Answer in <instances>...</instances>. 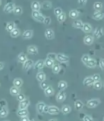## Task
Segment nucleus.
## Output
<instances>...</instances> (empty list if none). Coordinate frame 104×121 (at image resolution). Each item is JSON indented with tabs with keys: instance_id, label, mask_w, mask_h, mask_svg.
I'll return each mask as SVG.
<instances>
[{
	"instance_id": "c85d7f7f",
	"label": "nucleus",
	"mask_w": 104,
	"mask_h": 121,
	"mask_svg": "<svg viewBox=\"0 0 104 121\" xmlns=\"http://www.w3.org/2000/svg\"><path fill=\"white\" fill-rule=\"evenodd\" d=\"M18 59L19 62L22 63H24L27 60L26 55L23 53H21L19 54L18 56Z\"/></svg>"
},
{
	"instance_id": "6ab92c4d",
	"label": "nucleus",
	"mask_w": 104,
	"mask_h": 121,
	"mask_svg": "<svg viewBox=\"0 0 104 121\" xmlns=\"http://www.w3.org/2000/svg\"><path fill=\"white\" fill-rule=\"evenodd\" d=\"M93 37L89 35L86 36L84 39V43L86 45H91L93 42Z\"/></svg>"
},
{
	"instance_id": "4be33fe9",
	"label": "nucleus",
	"mask_w": 104,
	"mask_h": 121,
	"mask_svg": "<svg viewBox=\"0 0 104 121\" xmlns=\"http://www.w3.org/2000/svg\"><path fill=\"white\" fill-rule=\"evenodd\" d=\"M44 92L47 96H50L54 95V90L51 86H48L44 90Z\"/></svg>"
},
{
	"instance_id": "2f4dec72",
	"label": "nucleus",
	"mask_w": 104,
	"mask_h": 121,
	"mask_svg": "<svg viewBox=\"0 0 104 121\" xmlns=\"http://www.w3.org/2000/svg\"><path fill=\"white\" fill-rule=\"evenodd\" d=\"M72 110L71 107L68 105H65L63 106L61 108V112L64 115H66L70 113Z\"/></svg>"
},
{
	"instance_id": "cd10ccee",
	"label": "nucleus",
	"mask_w": 104,
	"mask_h": 121,
	"mask_svg": "<svg viewBox=\"0 0 104 121\" xmlns=\"http://www.w3.org/2000/svg\"><path fill=\"white\" fill-rule=\"evenodd\" d=\"M10 92L11 95L14 96H17L18 94L20 93V91L19 90V88L13 86L11 87L10 90Z\"/></svg>"
},
{
	"instance_id": "7ed1b4c3",
	"label": "nucleus",
	"mask_w": 104,
	"mask_h": 121,
	"mask_svg": "<svg viewBox=\"0 0 104 121\" xmlns=\"http://www.w3.org/2000/svg\"><path fill=\"white\" fill-rule=\"evenodd\" d=\"M15 7V4L13 3H9L5 6L4 8V11L6 13H10L13 11Z\"/></svg>"
},
{
	"instance_id": "ea45409f",
	"label": "nucleus",
	"mask_w": 104,
	"mask_h": 121,
	"mask_svg": "<svg viewBox=\"0 0 104 121\" xmlns=\"http://www.w3.org/2000/svg\"><path fill=\"white\" fill-rule=\"evenodd\" d=\"M13 12L15 15H20L23 12L22 8L20 6H15Z\"/></svg>"
},
{
	"instance_id": "f257e3e1",
	"label": "nucleus",
	"mask_w": 104,
	"mask_h": 121,
	"mask_svg": "<svg viewBox=\"0 0 104 121\" xmlns=\"http://www.w3.org/2000/svg\"><path fill=\"white\" fill-rule=\"evenodd\" d=\"M32 18L35 19V21L39 22L41 23H43L45 19V17L38 11H32Z\"/></svg>"
},
{
	"instance_id": "de8ad7c7",
	"label": "nucleus",
	"mask_w": 104,
	"mask_h": 121,
	"mask_svg": "<svg viewBox=\"0 0 104 121\" xmlns=\"http://www.w3.org/2000/svg\"><path fill=\"white\" fill-rule=\"evenodd\" d=\"M40 86L41 87V88L43 90H45L46 88H47V87L48 86L47 83L45 81H44L43 82H41L40 83Z\"/></svg>"
},
{
	"instance_id": "5fc2aeb1",
	"label": "nucleus",
	"mask_w": 104,
	"mask_h": 121,
	"mask_svg": "<svg viewBox=\"0 0 104 121\" xmlns=\"http://www.w3.org/2000/svg\"><path fill=\"white\" fill-rule=\"evenodd\" d=\"M48 108H49V106L47 105H45L43 109V112L47 113L48 112Z\"/></svg>"
},
{
	"instance_id": "aec40b11",
	"label": "nucleus",
	"mask_w": 104,
	"mask_h": 121,
	"mask_svg": "<svg viewBox=\"0 0 104 121\" xmlns=\"http://www.w3.org/2000/svg\"><path fill=\"white\" fill-rule=\"evenodd\" d=\"M86 65L89 68H94L96 67L97 62L96 60L90 58Z\"/></svg>"
},
{
	"instance_id": "39448f33",
	"label": "nucleus",
	"mask_w": 104,
	"mask_h": 121,
	"mask_svg": "<svg viewBox=\"0 0 104 121\" xmlns=\"http://www.w3.org/2000/svg\"><path fill=\"white\" fill-rule=\"evenodd\" d=\"M56 59L61 63H67L69 60V58L68 57L60 53L57 54Z\"/></svg>"
},
{
	"instance_id": "72a5a7b5",
	"label": "nucleus",
	"mask_w": 104,
	"mask_h": 121,
	"mask_svg": "<svg viewBox=\"0 0 104 121\" xmlns=\"http://www.w3.org/2000/svg\"><path fill=\"white\" fill-rule=\"evenodd\" d=\"M57 17V20L59 21V23L60 24L64 22L66 19V14L64 12L61 13L59 15V16Z\"/></svg>"
},
{
	"instance_id": "9b49d317",
	"label": "nucleus",
	"mask_w": 104,
	"mask_h": 121,
	"mask_svg": "<svg viewBox=\"0 0 104 121\" xmlns=\"http://www.w3.org/2000/svg\"><path fill=\"white\" fill-rule=\"evenodd\" d=\"M31 8L32 11H39L41 8V5L37 1H34L31 4Z\"/></svg>"
},
{
	"instance_id": "f03ea898",
	"label": "nucleus",
	"mask_w": 104,
	"mask_h": 121,
	"mask_svg": "<svg viewBox=\"0 0 104 121\" xmlns=\"http://www.w3.org/2000/svg\"><path fill=\"white\" fill-rule=\"evenodd\" d=\"M101 102L99 99H93L88 100L87 103V106L89 108H94L99 105Z\"/></svg>"
},
{
	"instance_id": "f8f14e48",
	"label": "nucleus",
	"mask_w": 104,
	"mask_h": 121,
	"mask_svg": "<svg viewBox=\"0 0 104 121\" xmlns=\"http://www.w3.org/2000/svg\"><path fill=\"white\" fill-rule=\"evenodd\" d=\"M44 65H45L44 61L39 60L37 61L36 63H35L34 68L35 69L40 70L44 68Z\"/></svg>"
},
{
	"instance_id": "4468645a",
	"label": "nucleus",
	"mask_w": 104,
	"mask_h": 121,
	"mask_svg": "<svg viewBox=\"0 0 104 121\" xmlns=\"http://www.w3.org/2000/svg\"><path fill=\"white\" fill-rule=\"evenodd\" d=\"M27 51L28 53L31 54H33V55H36L38 53L37 48H36L35 46H33V45L30 46L28 47L27 49Z\"/></svg>"
},
{
	"instance_id": "dca6fc26",
	"label": "nucleus",
	"mask_w": 104,
	"mask_h": 121,
	"mask_svg": "<svg viewBox=\"0 0 104 121\" xmlns=\"http://www.w3.org/2000/svg\"><path fill=\"white\" fill-rule=\"evenodd\" d=\"M81 29L82 30L86 33H90L92 30V27L91 25L88 23H84L83 24L82 27Z\"/></svg>"
},
{
	"instance_id": "e433bc0d",
	"label": "nucleus",
	"mask_w": 104,
	"mask_h": 121,
	"mask_svg": "<svg viewBox=\"0 0 104 121\" xmlns=\"http://www.w3.org/2000/svg\"><path fill=\"white\" fill-rule=\"evenodd\" d=\"M44 63H45V65L49 68H52V67L54 64V61L52 60H51L50 59L47 58L46 59L45 61H44Z\"/></svg>"
},
{
	"instance_id": "f3484780",
	"label": "nucleus",
	"mask_w": 104,
	"mask_h": 121,
	"mask_svg": "<svg viewBox=\"0 0 104 121\" xmlns=\"http://www.w3.org/2000/svg\"><path fill=\"white\" fill-rule=\"evenodd\" d=\"M94 80L91 77H88L86 78L83 81V84L85 86H89L93 84Z\"/></svg>"
},
{
	"instance_id": "393cba45",
	"label": "nucleus",
	"mask_w": 104,
	"mask_h": 121,
	"mask_svg": "<svg viewBox=\"0 0 104 121\" xmlns=\"http://www.w3.org/2000/svg\"><path fill=\"white\" fill-rule=\"evenodd\" d=\"M94 9L95 11H101L103 8V3L100 1H96L94 4Z\"/></svg>"
},
{
	"instance_id": "3c124183",
	"label": "nucleus",
	"mask_w": 104,
	"mask_h": 121,
	"mask_svg": "<svg viewBox=\"0 0 104 121\" xmlns=\"http://www.w3.org/2000/svg\"><path fill=\"white\" fill-rule=\"evenodd\" d=\"M83 121H93V119L90 116H85L83 118Z\"/></svg>"
},
{
	"instance_id": "603ef678",
	"label": "nucleus",
	"mask_w": 104,
	"mask_h": 121,
	"mask_svg": "<svg viewBox=\"0 0 104 121\" xmlns=\"http://www.w3.org/2000/svg\"><path fill=\"white\" fill-rule=\"evenodd\" d=\"M78 2L81 5H86L87 0H78Z\"/></svg>"
},
{
	"instance_id": "a878e982",
	"label": "nucleus",
	"mask_w": 104,
	"mask_h": 121,
	"mask_svg": "<svg viewBox=\"0 0 104 121\" xmlns=\"http://www.w3.org/2000/svg\"><path fill=\"white\" fill-rule=\"evenodd\" d=\"M36 78L37 80L40 82H43L45 79V75L44 72H40L37 73L36 76Z\"/></svg>"
},
{
	"instance_id": "37998d69",
	"label": "nucleus",
	"mask_w": 104,
	"mask_h": 121,
	"mask_svg": "<svg viewBox=\"0 0 104 121\" xmlns=\"http://www.w3.org/2000/svg\"><path fill=\"white\" fill-rule=\"evenodd\" d=\"M51 17H45L43 23L46 25H49L51 24Z\"/></svg>"
},
{
	"instance_id": "9d476101",
	"label": "nucleus",
	"mask_w": 104,
	"mask_h": 121,
	"mask_svg": "<svg viewBox=\"0 0 104 121\" xmlns=\"http://www.w3.org/2000/svg\"><path fill=\"white\" fill-rule=\"evenodd\" d=\"M60 112L59 108L55 106H50L48 108V113L51 115H57Z\"/></svg>"
},
{
	"instance_id": "6e6d98bb",
	"label": "nucleus",
	"mask_w": 104,
	"mask_h": 121,
	"mask_svg": "<svg viewBox=\"0 0 104 121\" xmlns=\"http://www.w3.org/2000/svg\"><path fill=\"white\" fill-rule=\"evenodd\" d=\"M4 67V64L2 62H0V70H2Z\"/></svg>"
},
{
	"instance_id": "58836bf2",
	"label": "nucleus",
	"mask_w": 104,
	"mask_h": 121,
	"mask_svg": "<svg viewBox=\"0 0 104 121\" xmlns=\"http://www.w3.org/2000/svg\"><path fill=\"white\" fill-rule=\"evenodd\" d=\"M52 72L54 73H58L60 71L61 67L58 63H54L53 66L52 67Z\"/></svg>"
},
{
	"instance_id": "1a4fd4ad",
	"label": "nucleus",
	"mask_w": 104,
	"mask_h": 121,
	"mask_svg": "<svg viewBox=\"0 0 104 121\" xmlns=\"http://www.w3.org/2000/svg\"><path fill=\"white\" fill-rule=\"evenodd\" d=\"M66 95L64 92L63 90H61V91L59 92L56 96V99L58 102L61 103L64 101Z\"/></svg>"
},
{
	"instance_id": "c756f323",
	"label": "nucleus",
	"mask_w": 104,
	"mask_h": 121,
	"mask_svg": "<svg viewBox=\"0 0 104 121\" xmlns=\"http://www.w3.org/2000/svg\"><path fill=\"white\" fill-rule=\"evenodd\" d=\"M45 105V103L43 102H40L37 103L36 105V108H37V112L38 113L42 114L43 113V109Z\"/></svg>"
},
{
	"instance_id": "20e7f679",
	"label": "nucleus",
	"mask_w": 104,
	"mask_h": 121,
	"mask_svg": "<svg viewBox=\"0 0 104 121\" xmlns=\"http://www.w3.org/2000/svg\"><path fill=\"white\" fill-rule=\"evenodd\" d=\"M104 14L101 11H95L92 16V18L95 20H100L104 18Z\"/></svg>"
},
{
	"instance_id": "6e6552de",
	"label": "nucleus",
	"mask_w": 104,
	"mask_h": 121,
	"mask_svg": "<svg viewBox=\"0 0 104 121\" xmlns=\"http://www.w3.org/2000/svg\"><path fill=\"white\" fill-rule=\"evenodd\" d=\"M45 36L47 39H53L54 37V32L51 29H47L45 31Z\"/></svg>"
},
{
	"instance_id": "7c9ffc66",
	"label": "nucleus",
	"mask_w": 104,
	"mask_h": 121,
	"mask_svg": "<svg viewBox=\"0 0 104 121\" xmlns=\"http://www.w3.org/2000/svg\"><path fill=\"white\" fill-rule=\"evenodd\" d=\"M15 28V24L14 22H10L8 23L6 27V30L8 32H11Z\"/></svg>"
},
{
	"instance_id": "412c9836",
	"label": "nucleus",
	"mask_w": 104,
	"mask_h": 121,
	"mask_svg": "<svg viewBox=\"0 0 104 121\" xmlns=\"http://www.w3.org/2000/svg\"><path fill=\"white\" fill-rule=\"evenodd\" d=\"M17 115L19 117H22L25 116H28V112L26 109H19L17 112Z\"/></svg>"
},
{
	"instance_id": "bb28decb",
	"label": "nucleus",
	"mask_w": 104,
	"mask_h": 121,
	"mask_svg": "<svg viewBox=\"0 0 104 121\" xmlns=\"http://www.w3.org/2000/svg\"><path fill=\"white\" fill-rule=\"evenodd\" d=\"M75 106L76 110H81L84 106V104L81 100H77L75 102Z\"/></svg>"
},
{
	"instance_id": "a19ab883",
	"label": "nucleus",
	"mask_w": 104,
	"mask_h": 121,
	"mask_svg": "<svg viewBox=\"0 0 104 121\" xmlns=\"http://www.w3.org/2000/svg\"><path fill=\"white\" fill-rule=\"evenodd\" d=\"M94 88L97 90H100L102 87V83L100 80L94 82Z\"/></svg>"
},
{
	"instance_id": "864d4df0",
	"label": "nucleus",
	"mask_w": 104,
	"mask_h": 121,
	"mask_svg": "<svg viewBox=\"0 0 104 121\" xmlns=\"http://www.w3.org/2000/svg\"><path fill=\"white\" fill-rule=\"evenodd\" d=\"M21 121H30L29 118L27 116H23L21 117Z\"/></svg>"
},
{
	"instance_id": "0eeeda50",
	"label": "nucleus",
	"mask_w": 104,
	"mask_h": 121,
	"mask_svg": "<svg viewBox=\"0 0 104 121\" xmlns=\"http://www.w3.org/2000/svg\"><path fill=\"white\" fill-rule=\"evenodd\" d=\"M33 61L31 60H27L25 62H24L23 63V69L26 70L27 71L28 70H29L30 68L32 67V66L33 64Z\"/></svg>"
},
{
	"instance_id": "ddd939ff",
	"label": "nucleus",
	"mask_w": 104,
	"mask_h": 121,
	"mask_svg": "<svg viewBox=\"0 0 104 121\" xmlns=\"http://www.w3.org/2000/svg\"><path fill=\"white\" fill-rule=\"evenodd\" d=\"M33 36V30H26L22 34V37L24 39H29L32 38Z\"/></svg>"
},
{
	"instance_id": "4c0bfd02",
	"label": "nucleus",
	"mask_w": 104,
	"mask_h": 121,
	"mask_svg": "<svg viewBox=\"0 0 104 121\" xmlns=\"http://www.w3.org/2000/svg\"><path fill=\"white\" fill-rule=\"evenodd\" d=\"M10 33H11V37H12L13 38H15V37H18L20 35V31L18 29L15 28L13 30H12L10 32Z\"/></svg>"
},
{
	"instance_id": "8fccbe9b",
	"label": "nucleus",
	"mask_w": 104,
	"mask_h": 121,
	"mask_svg": "<svg viewBox=\"0 0 104 121\" xmlns=\"http://www.w3.org/2000/svg\"><path fill=\"white\" fill-rule=\"evenodd\" d=\"M99 66L101 69V70H104V60L103 59H101L99 62Z\"/></svg>"
},
{
	"instance_id": "f704fd0d",
	"label": "nucleus",
	"mask_w": 104,
	"mask_h": 121,
	"mask_svg": "<svg viewBox=\"0 0 104 121\" xmlns=\"http://www.w3.org/2000/svg\"><path fill=\"white\" fill-rule=\"evenodd\" d=\"M83 23L80 20H77L73 22L72 24V26L76 28H82Z\"/></svg>"
},
{
	"instance_id": "a18cd8bd",
	"label": "nucleus",
	"mask_w": 104,
	"mask_h": 121,
	"mask_svg": "<svg viewBox=\"0 0 104 121\" xmlns=\"http://www.w3.org/2000/svg\"><path fill=\"white\" fill-rule=\"evenodd\" d=\"M89 58L90 57L88 55H87V54L84 55L81 58V60L83 62V63L86 64V63L88 62Z\"/></svg>"
},
{
	"instance_id": "a211bd4d",
	"label": "nucleus",
	"mask_w": 104,
	"mask_h": 121,
	"mask_svg": "<svg viewBox=\"0 0 104 121\" xmlns=\"http://www.w3.org/2000/svg\"><path fill=\"white\" fill-rule=\"evenodd\" d=\"M8 110L6 106H4L0 110V118H3L7 117L8 115Z\"/></svg>"
},
{
	"instance_id": "5701e85b",
	"label": "nucleus",
	"mask_w": 104,
	"mask_h": 121,
	"mask_svg": "<svg viewBox=\"0 0 104 121\" xmlns=\"http://www.w3.org/2000/svg\"><path fill=\"white\" fill-rule=\"evenodd\" d=\"M23 83V82L22 79L18 78H15L14 80V86L19 88L21 87Z\"/></svg>"
},
{
	"instance_id": "2eb2a0df",
	"label": "nucleus",
	"mask_w": 104,
	"mask_h": 121,
	"mask_svg": "<svg viewBox=\"0 0 104 121\" xmlns=\"http://www.w3.org/2000/svg\"><path fill=\"white\" fill-rule=\"evenodd\" d=\"M41 8L45 10H49L52 8V3L48 0L44 1L41 6Z\"/></svg>"
},
{
	"instance_id": "13d9d810",
	"label": "nucleus",
	"mask_w": 104,
	"mask_h": 121,
	"mask_svg": "<svg viewBox=\"0 0 104 121\" xmlns=\"http://www.w3.org/2000/svg\"><path fill=\"white\" fill-rule=\"evenodd\" d=\"M1 4V0H0V6Z\"/></svg>"
},
{
	"instance_id": "c03bdc74",
	"label": "nucleus",
	"mask_w": 104,
	"mask_h": 121,
	"mask_svg": "<svg viewBox=\"0 0 104 121\" xmlns=\"http://www.w3.org/2000/svg\"><path fill=\"white\" fill-rule=\"evenodd\" d=\"M62 10L60 8H56L54 9V13L56 16H59L61 13H62Z\"/></svg>"
},
{
	"instance_id": "49530a36",
	"label": "nucleus",
	"mask_w": 104,
	"mask_h": 121,
	"mask_svg": "<svg viewBox=\"0 0 104 121\" xmlns=\"http://www.w3.org/2000/svg\"><path fill=\"white\" fill-rule=\"evenodd\" d=\"M17 100L19 102H20L25 99V97L24 94L19 93L17 95Z\"/></svg>"
},
{
	"instance_id": "c9c22d12",
	"label": "nucleus",
	"mask_w": 104,
	"mask_h": 121,
	"mask_svg": "<svg viewBox=\"0 0 104 121\" xmlns=\"http://www.w3.org/2000/svg\"><path fill=\"white\" fill-rule=\"evenodd\" d=\"M67 82L63 81H61L59 82L58 88L60 90H64L67 87Z\"/></svg>"
},
{
	"instance_id": "79ce46f5",
	"label": "nucleus",
	"mask_w": 104,
	"mask_h": 121,
	"mask_svg": "<svg viewBox=\"0 0 104 121\" xmlns=\"http://www.w3.org/2000/svg\"><path fill=\"white\" fill-rule=\"evenodd\" d=\"M57 54L54 53H49L47 55V58L52 60L54 61L56 60Z\"/></svg>"
},
{
	"instance_id": "b1692460",
	"label": "nucleus",
	"mask_w": 104,
	"mask_h": 121,
	"mask_svg": "<svg viewBox=\"0 0 104 121\" xmlns=\"http://www.w3.org/2000/svg\"><path fill=\"white\" fill-rule=\"evenodd\" d=\"M79 12L76 10H72L70 11L69 16L71 18L76 19L79 16Z\"/></svg>"
},
{
	"instance_id": "4d7b16f0",
	"label": "nucleus",
	"mask_w": 104,
	"mask_h": 121,
	"mask_svg": "<svg viewBox=\"0 0 104 121\" xmlns=\"http://www.w3.org/2000/svg\"><path fill=\"white\" fill-rule=\"evenodd\" d=\"M58 120L57 119H49L48 120V121H57Z\"/></svg>"
},
{
	"instance_id": "09e8293b",
	"label": "nucleus",
	"mask_w": 104,
	"mask_h": 121,
	"mask_svg": "<svg viewBox=\"0 0 104 121\" xmlns=\"http://www.w3.org/2000/svg\"><path fill=\"white\" fill-rule=\"evenodd\" d=\"M92 78L93 79L95 82L99 81L100 79V76L98 74H95L93 76H92Z\"/></svg>"
},
{
	"instance_id": "423d86ee",
	"label": "nucleus",
	"mask_w": 104,
	"mask_h": 121,
	"mask_svg": "<svg viewBox=\"0 0 104 121\" xmlns=\"http://www.w3.org/2000/svg\"><path fill=\"white\" fill-rule=\"evenodd\" d=\"M19 109H26L30 105V101L27 99H24V100L19 102Z\"/></svg>"
},
{
	"instance_id": "473e14b6",
	"label": "nucleus",
	"mask_w": 104,
	"mask_h": 121,
	"mask_svg": "<svg viewBox=\"0 0 104 121\" xmlns=\"http://www.w3.org/2000/svg\"><path fill=\"white\" fill-rule=\"evenodd\" d=\"M95 37L97 38H99L103 35V32L102 28H97L94 32Z\"/></svg>"
}]
</instances>
